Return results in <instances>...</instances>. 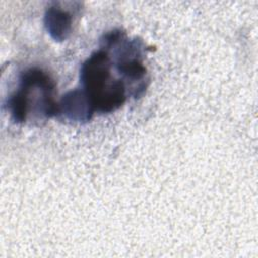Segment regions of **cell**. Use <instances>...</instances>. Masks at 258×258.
Returning <instances> with one entry per match:
<instances>
[{
  "label": "cell",
  "instance_id": "cell-3",
  "mask_svg": "<svg viewBox=\"0 0 258 258\" xmlns=\"http://www.w3.org/2000/svg\"><path fill=\"white\" fill-rule=\"evenodd\" d=\"M57 106V115L60 114L74 122H87L95 113L94 106L83 89L68 92Z\"/></svg>",
  "mask_w": 258,
  "mask_h": 258
},
{
  "label": "cell",
  "instance_id": "cell-2",
  "mask_svg": "<svg viewBox=\"0 0 258 258\" xmlns=\"http://www.w3.org/2000/svg\"><path fill=\"white\" fill-rule=\"evenodd\" d=\"M111 60L104 49L93 52L81 66L80 81L95 112L111 113L126 101V84L111 75Z\"/></svg>",
  "mask_w": 258,
  "mask_h": 258
},
{
  "label": "cell",
  "instance_id": "cell-4",
  "mask_svg": "<svg viewBox=\"0 0 258 258\" xmlns=\"http://www.w3.org/2000/svg\"><path fill=\"white\" fill-rule=\"evenodd\" d=\"M72 14L63 10L58 3H52L44 15V25L49 35L55 41L66 40L72 32Z\"/></svg>",
  "mask_w": 258,
  "mask_h": 258
},
{
  "label": "cell",
  "instance_id": "cell-1",
  "mask_svg": "<svg viewBox=\"0 0 258 258\" xmlns=\"http://www.w3.org/2000/svg\"><path fill=\"white\" fill-rule=\"evenodd\" d=\"M54 89V81L43 70L30 68L22 72L17 90L7 101L12 120L22 124L29 115L40 120L56 116L58 106L53 98Z\"/></svg>",
  "mask_w": 258,
  "mask_h": 258
}]
</instances>
